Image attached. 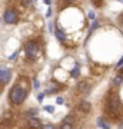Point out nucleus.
Returning <instances> with one entry per match:
<instances>
[{
  "mask_svg": "<svg viewBox=\"0 0 123 129\" xmlns=\"http://www.w3.org/2000/svg\"><path fill=\"white\" fill-rule=\"evenodd\" d=\"M80 109H82L83 112H89V111H90V103L83 101L82 103H80Z\"/></svg>",
  "mask_w": 123,
  "mask_h": 129,
  "instance_id": "obj_8",
  "label": "nucleus"
},
{
  "mask_svg": "<svg viewBox=\"0 0 123 129\" xmlns=\"http://www.w3.org/2000/svg\"><path fill=\"white\" fill-rule=\"evenodd\" d=\"M45 3H46V5H49V6H50V0H45Z\"/></svg>",
  "mask_w": 123,
  "mask_h": 129,
  "instance_id": "obj_26",
  "label": "nucleus"
},
{
  "mask_svg": "<svg viewBox=\"0 0 123 129\" xmlns=\"http://www.w3.org/2000/svg\"><path fill=\"white\" fill-rule=\"evenodd\" d=\"M50 16H52V9L49 7V9H47V12H46V17H50Z\"/></svg>",
  "mask_w": 123,
  "mask_h": 129,
  "instance_id": "obj_22",
  "label": "nucleus"
},
{
  "mask_svg": "<svg viewBox=\"0 0 123 129\" xmlns=\"http://www.w3.org/2000/svg\"><path fill=\"white\" fill-rule=\"evenodd\" d=\"M79 89H80L82 92H86V93H89V92H90V88L87 86L86 83H79Z\"/></svg>",
  "mask_w": 123,
  "mask_h": 129,
  "instance_id": "obj_10",
  "label": "nucleus"
},
{
  "mask_svg": "<svg viewBox=\"0 0 123 129\" xmlns=\"http://www.w3.org/2000/svg\"><path fill=\"white\" fill-rule=\"evenodd\" d=\"M122 66H123V57H122V59H120V60L117 62V64H116V68L119 69V68H122Z\"/></svg>",
  "mask_w": 123,
  "mask_h": 129,
  "instance_id": "obj_20",
  "label": "nucleus"
},
{
  "mask_svg": "<svg viewBox=\"0 0 123 129\" xmlns=\"http://www.w3.org/2000/svg\"><path fill=\"white\" fill-rule=\"evenodd\" d=\"M27 126L30 129H39V128H42V122H40L39 118H30V119H29Z\"/></svg>",
  "mask_w": 123,
  "mask_h": 129,
  "instance_id": "obj_6",
  "label": "nucleus"
},
{
  "mask_svg": "<svg viewBox=\"0 0 123 129\" xmlns=\"http://www.w3.org/2000/svg\"><path fill=\"white\" fill-rule=\"evenodd\" d=\"M119 2H123V0H119Z\"/></svg>",
  "mask_w": 123,
  "mask_h": 129,
  "instance_id": "obj_29",
  "label": "nucleus"
},
{
  "mask_svg": "<svg viewBox=\"0 0 123 129\" xmlns=\"http://www.w3.org/2000/svg\"><path fill=\"white\" fill-rule=\"evenodd\" d=\"M120 69H122V73H123V66H122V68H120Z\"/></svg>",
  "mask_w": 123,
  "mask_h": 129,
  "instance_id": "obj_28",
  "label": "nucleus"
},
{
  "mask_svg": "<svg viewBox=\"0 0 123 129\" xmlns=\"http://www.w3.org/2000/svg\"><path fill=\"white\" fill-rule=\"evenodd\" d=\"M43 98H45V93H39V95H37V101L42 102L43 101Z\"/></svg>",
  "mask_w": 123,
  "mask_h": 129,
  "instance_id": "obj_19",
  "label": "nucleus"
},
{
  "mask_svg": "<svg viewBox=\"0 0 123 129\" xmlns=\"http://www.w3.org/2000/svg\"><path fill=\"white\" fill-rule=\"evenodd\" d=\"M49 32H53V24L49 23Z\"/></svg>",
  "mask_w": 123,
  "mask_h": 129,
  "instance_id": "obj_25",
  "label": "nucleus"
},
{
  "mask_svg": "<svg viewBox=\"0 0 123 129\" xmlns=\"http://www.w3.org/2000/svg\"><path fill=\"white\" fill-rule=\"evenodd\" d=\"M63 102H64V99H63V98H56V103H59V105H62V103H63Z\"/></svg>",
  "mask_w": 123,
  "mask_h": 129,
  "instance_id": "obj_18",
  "label": "nucleus"
},
{
  "mask_svg": "<svg viewBox=\"0 0 123 129\" xmlns=\"http://www.w3.org/2000/svg\"><path fill=\"white\" fill-rule=\"evenodd\" d=\"M73 76V78H77L79 76V64H76V66H74V69L72 70V73H70Z\"/></svg>",
  "mask_w": 123,
  "mask_h": 129,
  "instance_id": "obj_11",
  "label": "nucleus"
},
{
  "mask_svg": "<svg viewBox=\"0 0 123 129\" xmlns=\"http://www.w3.org/2000/svg\"><path fill=\"white\" fill-rule=\"evenodd\" d=\"M97 27H99V23H97V22H93V23H92L90 30H95V29H97Z\"/></svg>",
  "mask_w": 123,
  "mask_h": 129,
  "instance_id": "obj_17",
  "label": "nucleus"
},
{
  "mask_svg": "<svg viewBox=\"0 0 123 129\" xmlns=\"http://www.w3.org/2000/svg\"><path fill=\"white\" fill-rule=\"evenodd\" d=\"M122 82H123V76H116L113 79V85H120Z\"/></svg>",
  "mask_w": 123,
  "mask_h": 129,
  "instance_id": "obj_12",
  "label": "nucleus"
},
{
  "mask_svg": "<svg viewBox=\"0 0 123 129\" xmlns=\"http://www.w3.org/2000/svg\"><path fill=\"white\" fill-rule=\"evenodd\" d=\"M55 33H56V37H57L60 42H64L66 39H67V37H66V35L62 32V29H56V32H55Z\"/></svg>",
  "mask_w": 123,
  "mask_h": 129,
  "instance_id": "obj_7",
  "label": "nucleus"
},
{
  "mask_svg": "<svg viewBox=\"0 0 123 129\" xmlns=\"http://www.w3.org/2000/svg\"><path fill=\"white\" fill-rule=\"evenodd\" d=\"M89 19H90V20L95 19V13H93V12H89Z\"/></svg>",
  "mask_w": 123,
  "mask_h": 129,
  "instance_id": "obj_24",
  "label": "nucleus"
},
{
  "mask_svg": "<svg viewBox=\"0 0 123 129\" xmlns=\"http://www.w3.org/2000/svg\"><path fill=\"white\" fill-rule=\"evenodd\" d=\"M107 109L112 115L120 113V101H119L117 96H110L109 102H107Z\"/></svg>",
  "mask_w": 123,
  "mask_h": 129,
  "instance_id": "obj_3",
  "label": "nucleus"
},
{
  "mask_svg": "<svg viewBox=\"0 0 123 129\" xmlns=\"http://www.w3.org/2000/svg\"><path fill=\"white\" fill-rule=\"evenodd\" d=\"M3 20H5V23L7 24H13L17 22V12L14 9H7L3 14Z\"/></svg>",
  "mask_w": 123,
  "mask_h": 129,
  "instance_id": "obj_4",
  "label": "nucleus"
},
{
  "mask_svg": "<svg viewBox=\"0 0 123 129\" xmlns=\"http://www.w3.org/2000/svg\"><path fill=\"white\" fill-rule=\"evenodd\" d=\"M10 76H12L10 70L7 69L6 66L0 64V83H2V85H3V83H7L10 80Z\"/></svg>",
  "mask_w": 123,
  "mask_h": 129,
  "instance_id": "obj_5",
  "label": "nucleus"
},
{
  "mask_svg": "<svg viewBox=\"0 0 123 129\" xmlns=\"http://www.w3.org/2000/svg\"><path fill=\"white\" fill-rule=\"evenodd\" d=\"M27 96V90L26 89H23L22 86H14L12 89V92H10V102L13 103V105H20L24 102Z\"/></svg>",
  "mask_w": 123,
  "mask_h": 129,
  "instance_id": "obj_1",
  "label": "nucleus"
},
{
  "mask_svg": "<svg viewBox=\"0 0 123 129\" xmlns=\"http://www.w3.org/2000/svg\"><path fill=\"white\" fill-rule=\"evenodd\" d=\"M60 129H73V125L69 123V122H64V123L60 126Z\"/></svg>",
  "mask_w": 123,
  "mask_h": 129,
  "instance_id": "obj_13",
  "label": "nucleus"
},
{
  "mask_svg": "<svg viewBox=\"0 0 123 129\" xmlns=\"http://www.w3.org/2000/svg\"><path fill=\"white\" fill-rule=\"evenodd\" d=\"M16 57H17V50L14 52V53H13V55H12V56H10L9 59H10V60H13V59H16Z\"/></svg>",
  "mask_w": 123,
  "mask_h": 129,
  "instance_id": "obj_23",
  "label": "nucleus"
},
{
  "mask_svg": "<svg viewBox=\"0 0 123 129\" xmlns=\"http://www.w3.org/2000/svg\"><path fill=\"white\" fill-rule=\"evenodd\" d=\"M45 111L49 112V113H53V112H55V108L52 105H47V106H45Z\"/></svg>",
  "mask_w": 123,
  "mask_h": 129,
  "instance_id": "obj_14",
  "label": "nucleus"
},
{
  "mask_svg": "<svg viewBox=\"0 0 123 129\" xmlns=\"http://www.w3.org/2000/svg\"><path fill=\"white\" fill-rule=\"evenodd\" d=\"M33 83H34V88H36V89H39V88H40V82H39V80H37L36 78L33 79Z\"/></svg>",
  "mask_w": 123,
  "mask_h": 129,
  "instance_id": "obj_16",
  "label": "nucleus"
},
{
  "mask_svg": "<svg viewBox=\"0 0 123 129\" xmlns=\"http://www.w3.org/2000/svg\"><path fill=\"white\" fill-rule=\"evenodd\" d=\"M42 129H55V128H53V125H45V126H42Z\"/></svg>",
  "mask_w": 123,
  "mask_h": 129,
  "instance_id": "obj_21",
  "label": "nucleus"
},
{
  "mask_svg": "<svg viewBox=\"0 0 123 129\" xmlns=\"http://www.w3.org/2000/svg\"><path fill=\"white\" fill-rule=\"evenodd\" d=\"M97 126H100L102 129H110V126L106 123L105 120H103V118H100V119L97 120Z\"/></svg>",
  "mask_w": 123,
  "mask_h": 129,
  "instance_id": "obj_9",
  "label": "nucleus"
},
{
  "mask_svg": "<svg viewBox=\"0 0 123 129\" xmlns=\"http://www.w3.org/2000/svg\"><path fill=\"white\" fill-rule=\"evenodd\" d=\"M66 2H67V3H73V2H74V0H66Z\"/></svg>",
  "mask_w": 123,
  "mask_h": 129,
  "instance_id": "obj_27",
  "label": "nucleus"
},
{
  "mask_svg": "<svg viewBox=\"0 0 123 129\" xmlns=\"http://www.w3.org/2000/svg\"><path fill=\"white\" fill-rule=\"evenodd\" d=\"M39 43L34 40H29L26 45H24V52H26V56L29 59H36L37 55H39Z\"/></svg>",
  "mask_w": 123,
  "mask_h": 129,
  "instance_id": "obj_2",
  "label": "nucleus"
},
{
  "mask_svg": "<svg viewBox=\"0 0 123 129\" xmlns=\"http://www.w3.org/2000/svg\"><path fill=\"white\" fill-rule=\"evenodd\" d=\"M22 5L26 6V7H29V6L32 5V0H22Z\"/></svg>",
  "mask_w": 123,
  "mask_h": 129,
  "instance_id": "obj_15",
  "label": "nucleus"
}]
</instances>
